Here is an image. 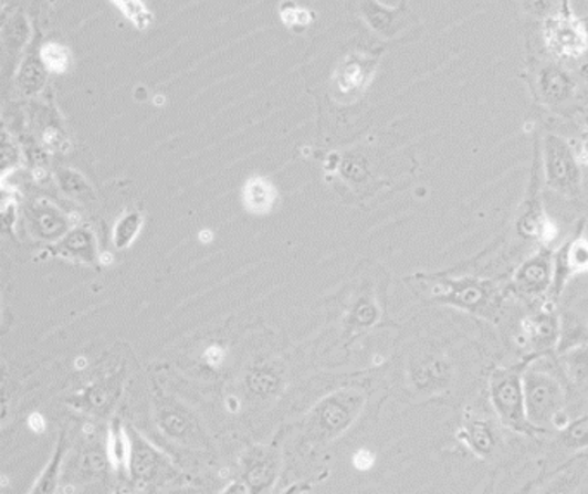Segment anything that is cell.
<instances>
[{
  "mask_svg": "<svg viewBox=\"0 0 588 494\" xmlns=\"http://www.w3.org/2000/svg\"><path fill=\"white\" fill-rule=\"evenodd\" d=\"M423 280L430 286L433 302L468 312L480 319H495L504 302V292L495 281L471 276H423Z\"/></svg>",
  "mask_w": 588,
  "mask_h": 494,
  "instance_id": "obj_1",
  "label": "cell"
},
{
  "mask_svg": "<svg viewBox=\"0 0 588 494\" xmlns=\"http://www.w3.org/2000/svg\"><path fill=\"white\" fill-rule=\"evenodd\" d=\"M534 360H526L516 367H501L491 374L489 379V397L492 409L498 421L513 431L534 437L538 429L529 422L526 413L525 388H523V372Z\"/></svg>",
  "mask_w": 588,
  "mask_h": 494,
  "instance_id": "obj_2",
  "label": "cell"
},
{
  "mask_svg": "<svg viewBox=\"0 0 588 494\" xmlns=\"http://www.w3.org/2000/svg\"><path fill=\"white\" fill-rule=\"evenodd\" d=\"M523 388H525L526 413L538 432L563 429L568 424V419H565V388L553 374L525 369Z\"/></svg>",
  "mask_w": 588,
  "mask_h": 494,
  "instance_id": "obj_3",
  "label": "cell"
},
{
  "mask_svg": "<svg viewBox=\"0 0 588 494\" xmlns=\"http://www.w3.org/2000/svg\"><path fill=\"white\" fill-rule=\"evenodd\" d=\"M581 159L565 138L547 135L544 140V183L556 193L577 199L584 188Z\"/></svg>",
  "mask_w": 588,
  "mask_h": 494,
  "instance_id": "obj_4",
  "label": "cell"
},
{
  "mask_svg": "<svg viewBox=\"0 0 588 494\" xmlns=\"http://www.w3.org/2000/svg\"><path fill=\"white\" fill-rule=\"evenodd\" d=\"M544 42L547 52L556 59H577L587 52V30L569 9L568 2L545 20Z\"/></svg>",
  "mask_w": 588,
  "mask_h": 494,
  "instance_id": "obj_5",
  "label": "cell"
},
{
  "mask_svg": "<svg viewBox=\"0 0 588 494\" xmlns=\"http://www.w3.org/2000/svg\"><path fill=\"white\" fill-rule=\"evenodd\" d=\"M540 169H538V156L535 157L534 171H532V179H529V190L526 195L525 203H523L522 212H519L518 222H516V230L525 240H534L540 245H549L554 240L553 222L547 219L544 206H542L540 197Z\"/></svg>",
  "mask_w": 588,
  "mask_h": 494,
  "instance_id": "obj_6",
  "label": "cell"
},
{
  "mask_svg": "<svg viewBox=\"0 0 588 494\" xmlns=\"http://www.w3.org/2000/svg\"><path fill=\"white\" fill-rule=\"evenodd\" d=\"M554 277V250L542 245L537 253L526 259L514 273V288L528 298L549 295Z\"/></svg>",
  "mask_w": 588,
  "mask_h": 494,
  "instance_id": "obj_7",
  "label": "cell"
},
{
  "mask_svg": "<svg viewBox=\"0 0 588 494\" xmlns=\"http://www.w3.org/2000/svg\"><path fill=\"white\" fill-rule=\"evenodd\" d=\"M588 271V240L581 234L569 238L561 249L554 252V277L550 298L561 296L571 277Z\"/></svg>",
  "mask_w": 588,
  "mask_h": 494,
  "instance_id": "obj_8",
  "label": "cell"
},
{
  "mask_svg": "<svg viewBox=\"0 0 588 494\" xmlns=\"http://www.w3.org/2000/svg\"><path fill=\"white\" fill-rule=\"evenodd\" d=\"M522 338L526 350L534 358L544 357L554 348L559 347L561 338V320L553 311H540L526 317L522 323Z\"/></svg>",
  "mask_w": 588,
  "mask_h": 494,
  "instance_id": "obj_9",
  "label": "cell"
},
{
  "mask_svg": "<svg viewBox=\"0 0 588 494\" xmlns=\"http://www.w3.org/2000/svg\"><path fill=\"white\" fill-rule=\"evenodd\" d=\"M409 378H411V385L414 386V389L432 397V395L448 391L449 386L452 385V378H454V369H452L451 360L448 357L428 354L411 364Z\"/></svg>",
  "mask_w": 588,
  "mask_h": 494,
  "instance_id": "obj_10",
  "label": "cell"
},
{
  "mask_svg": "<svg viewBox=\"0 0 588 494\" xmlns=\"http://www.w3.org/2000/svg\"><path fill=\"white\" fill-rule=\"evenodd\" d=\"M458 440L470 448L479 459H491L498 448V431L491 421L483 417H470L458 431Z\"/></svg>",
  "mask_w": 588,
  "mask_h": 494,
  "instance_id": "obj_11",
  "label": "cell"
},
{
  "mask_svg": "<svg viewBox=\"0 0 588 494\" xmlns=\"http://www.w3.org/2000/svg\"><path fill=\"white\" fill-rule=\"evenodd\" d=\"M538 92L547 106H561L573 97L575 85L566 71L547 67L538 76Z\"/></svg>",
  "mask_w": 588,
  "mask_h": 494,
  "instance_id": "obj_12",
  "label": "cell"
},
{
  "mask_svg": "<svg viewBox=\"0 0 588 494\" xmlns=\"http://www.w3.org/2000/svg\"><path fill=\"white\" fill-rule=\"evenodd\" d=\"M402 11L405 8H389V6L380 4L378 0H365L361 6L363 18L372 32L387 36V39L396 35L397 30H399Z\"/></svg>",
  "mask_w": 588,
  "mask_h": 494,
  "instance_id": "obj_13",
  "label": "cell"
},
{
  "mask_svg": "<svg viewBox=\"0 0 588 494\" xmlns=\"http://www.w3.org/2000/svg\"><path fill=\"white\" fill-rule=\"evenodd\" d=\"M276 202V188L270 179L251 178L243 187V203L252 214H267Z\"/></svg>",
  "mask_w": 588,
  "mask_h": 494,
  "instance_id": "obj_14",
  "label": "cell"
},
{
  "mask_svg": "<svg viewBox=\"0 0 588 494\" xmlns=\"http://www.w3.org/2000/svg\"><path fill=\"white\" fill-rule=\"evenodd\" d=\"M563 366L569 378L575 382H584L588 379V345H578L563 351Z\"/></svg>",
  "mask_w": 588,
  "mask_h": 494,
  "instance_id": "obj_15",
  "label": "cell"
},
{
  "mask_svg": "<svg viewBox=\"0 0 588 494\" xmlns=\"http://www.w3.org/2000/svg\"><path fill=\"white\" fill-rule=\"evenodd\" d=\"M137 30H147L153 23V12L144 0H111Z\"/></svg>",
  "mask_w": 588,
  "mask_h": 494,
  "instance_id": "obj_16",
  "label": "cell"
},
{
  "mask_svg": "<svg viewBox=\"0 0 588 494\" xmlns=\"http://www.w3.org/2000/svg\"><path fill=\"white\" fill-rule=\"evenodd\" d=\"M40 59L44 63L45 71L57 74L66 73L71 64V52L61 43L48 42L40 48Z\"/></svg>",
  "mask_w": 588,
  "mask_h": 494,
  "instance_id": "obj_17",
  "label": "cell"
},
{
  "mask_svg": "<svg viewBox=\"0 0 588 494\" xmlns=\"http://www.w3.org/2000/svg\"><path fill=\"white\" fill-rule=\"evenodd\" d=\"M561 443L573 452L588 446V416L578 417L561 429Z\"/></svg>",
  "mask_w": 588,
  "mask_h": 494,
  "instance_id": "obj_18",
  "label": "cell"
},
{
  "mask_svg": "<svg viewBox=\"0 0 588 494\" xmlns=\"http://www.w3.org/2000/svg\"><path fill=\"white\" fill-rule=\"evenodd\" d=\"M44 63L42 59L35 57V55H30V57L24 61L23 67H21L20 73V86L27 92V94H32L42 86L44 83Z\"/></svg>",
  "mask_w": 588,
  "mask_h": 494,
  "instance_id": "obj_19",
  "label": "cell"
},
{
  "mask_svg": "<svg viewBox=\"0 0 588 494\" xmlns=\"http://www.w3.org/2000/svg\"><path fill=\"white\" fill-rule=\"evenodd\" d=\"M280 18L283 24L288 28H303L313 21V14L307 9L294 4L292 0H286L285 4L280 8Z\"/></svg>",
  "mask_w": 588,
  "mask_h": 494,
  "instance_id": "obj_20",
  "label": "cell"
},
{
  "mask_svg": "<svg viewBox=\"0 0 588 494\" xmlns=\"http://www.w3.org/2000/svg\"><path fill=\"white\" fill-rule=\"evenodd\" d=\"M138 230H140V216L134 214L123 219V221L119 222L118 228H116V245L122 242V238H125L123 246L130 245V243L134 242L135 234H137Z\"/></svg>",
  "mask_w": 588,
  "mask_h": 494,
  "instance_id": "obj_21",
  "label": "cell"
},
{
  "mask_svg": "<svg viewBox=\"0 0 588 494\" xmlns=\"http://www.w3.org/2000/svg\"><path fill=\"white\" fill-rule=\"evenodd\" d=\"M372 462H375V459H372L371 453L366 452V450H361V452H357L356 455H354V465H356L359 471H368V469L371 467Z\"/></svg>",
  "mask_w": 588,
  "mask_h": 494,
  "instance_id": "obj_22",
  "label": "cell"
},
{
  "mask_svg": "<svg viewBox=\"0 0 588 494\" xmlns=\"http://www.w3.org/2000/svg\"><path fill=\"white\" fill-rule=\"evenodd\" d=\"M204 357L208 358V362L212 366H218V364L223 362L224 351L218 347H211L206 351Z\"/></svg>",
  "mask_w": 588,
  "mask_h": 494,
  "instance_id": "obj_23",
  "label": "cell"
},
{
  "mask_svg": "<svg viewBox=\"0 0 588 494\" xmlns=\"http://www.w3.org/2000/svg\"><path fill=\"white\" fill-rule=\"evenodd\" d=\"M28 425H30L35 432H42L45 429V421L40 413H33V416L28 419Z\"/></svg>",
  "mask_w": 588,
  "mask_h": 494,
  "instance_id": "obj_24",
  "label": "cell"
},
{
  "mask_svg": "<svg viewBox=\"0 0 588 494\" xmlns=\"http://www.w3.org/2000/svg\"><path fill=\"white\" fill-rule=\"evenodd\" d=\"M580 156L581 162L587 164L588 166V128L587 132H585L584 140H581V148H580Z\"/></svg>",
  "mask_w": 588,
  "mask_h": 494,
  "instance_id": "obj_25",
  "label": "cell"
},
{
  "mask_svg": "<svg viewBox=\"0 0 588 494\" xmlns=\"http://www.w3.org/2000/svg\"><path fill=\"white\" fill-rule=\"evenodd\" d=\"M199 238H200V242L202 243L212 242V231H209V230L200 231Z\"/></svg>",
  "mask_w": 588,
  "mask_h": 494,
  "instance_id": "obj_26",
  "label": "cell"
},
{
  "mask_svg": "<svg viewBox=\"0 0 588 494\" xmlns=\"http://www.w3.org/2000/svg\"><path fill=\"white\" fill-rule=\"evenodd\" d=\"M101 261H103V264H111V262H113V255H111V253H104L103 259H101Z\"/></svg>",
  "mask_w": 588,
  "mask_h": 494,
  "instance_id": "obj_27",
  "label": "cell"
},
{
  "mask_svg": "<svg viewBox=\"0 0 588 494\" xmlns=\"http://www.w3.org/2000/svg\"><path fill=\"white\" fill-rule=\"evenodd\" d=\"M76 366L85 367L87 366V360H85V358H78V362H76Z\"/></svg>",
  "mask_w": 588,
  "mask_h": 494,
  "instance_id": "obj_28",
  "label": "cell"
}]
</instances>
